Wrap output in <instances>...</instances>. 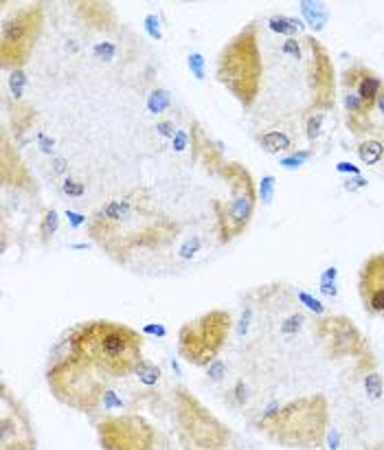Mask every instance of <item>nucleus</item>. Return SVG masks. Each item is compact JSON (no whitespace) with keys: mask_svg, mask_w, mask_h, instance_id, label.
Instances as JSON below:
<instances>
[{"mask_svg":"<svg viewBox=\"0 0 384 450\" xmlns=\"http://www.w3.org/2000/svg\"><path fill=\"white\" fill-rule=\"evenodd\" d=\"M86 227L90 240L119 264H128L139 251L163 249L180 233V224L158 209L141 187L106 200Z\"/></svg>","mask_w":384,"mask_h":450,"instance_id":"obj_1","label":"nucleus"},{"mask_svg":"<svg viewBox=\"0 0 384 450\" xmlns=\"http://www.w3.org/2000/svg\"><path fill=\"white\" fill-rule=\"evenodd\" d=\"M69 345L75 356L86 360L108 378H128L143 360V336L117 321L93 319L77 325Z\"/></svg>","mask_w":384,"mask_h":450,"instance_id":"obj_2","label":"nucleus"},{"mask_svg":"<svg viewBox=\"0 0 384 450\" xmlns=\"http://www.w3.org/2000/svg\"><path fill=\"white\" fill-rule=\"evenodd\" d=\"M257 431L281 448L316 450L329 431V402L325 395H303L290 402H270L255 420Z\"/></svg>","mask_w":384,"mask_h":450,"instance_id":"obj_3","label":"nucleus"},{"mask_svg":"<svg viewBox=\"0 0 384 450\" xmlns=\"http://www.w3.org/2000/svg\"><path fill=\"white\" fill-rule=\"evenodd\" d=\"M218 81L237 99V103L248 110L253 108L261 93L264 60L259 49L257 22L244 25L220 51L215 66Z\"/></svg>","mask_w":384,"mask_h":450,"instance_id":"obj_4","label":"nucleus"},{"mask_svg":"<svg viewBox=\"0 0 384 450\" xmlns=\"http://www.w3.org/2000/svg\"><path fill=\"white\" fill-rule=\"evenodd\" d=\"M51 393L66 407H71L84 415H93L101 409V398L106 393L108 376L88 365L86 360L69 351L47 371Z\"/></svg>","mask_w":384,"mask_h":450,"instance_id":"obj_5","label":"nucleus"},{"mask_svg":"<svg viewBox=\"0 0 384 450\" xmlns=\"http://www.w3.org/2000/svg\"><path fill=\"white\" fill-rule=\"evenodd\" d=\"M224 183L231 189L229 200H215L213 202V215H215V235L220 244H229L244 235V231L251 224L255 209H257V185L242 163L227 161L224 167L218 171Z\"/></svg>","mask_w":384,"mask_h":450,"instance_id":"obj_6","label":"nucleus"},{"mask_svg":"<svg viewBox=\"0 0 384 450\" xmlns=\"http://www.w3.org/2000/svg\"><path fill=\"white\" fill-rule=\"evenodd\" d=\"M174 398L176 431L183 450H227L231 446V429L187 387H178Z\"/></svg>","mask_w":384,"mask_h":450,"instance_id":"obj_7","label":"nucleus"},{"mask_svg":"<svg viewBox=\"0 0 384 450\" xmlns=\"http://www.w3.org/2000/svg\"><path fill=\"white\" fill-rule=\"evenodd\" d=\"M233 317L227 310H211L187 321L178 332V354L196 367H209L227 343Z\"/></svg>","mask_w":384,"mask_h":450,"instance_id":"obj_8","label":"nucleus"},{"mask_svg":"<svg viewBox=\"0 0 384 450\" xmlns=\"http://www.w3.org/2000/svg\"><path fill=\"white\" fill-rule=\"evenodd\" d=\"M42 25L44 13L40 5L22 9L5 22L0 33V62L5 69H25L42 33Z\"/></svg>","mask_w":384,"mask_h":450,"instance_id":"obj_9","label":"nucleus"},{"mask_svg":"<svg viewBox=\"0 0 384 450\" xmlns=\"http://www.w3.org/2000/svg\"><path fill=\"white\" fill-rule=\"evenodd\" d=\"M97 441L103 450H156V426L139 413L108 415L97 424Z\"/></svg>","mask_w":384,"mask_h":450,"instance_id":"obj_10","label":"nucleus"},{"mask_svg":"<svg viewBox=\"0 0 384 450\" xmlns=\"http://www.w3.org/2000/svg\"><path fill=\"white\" fill-rule=\"evenodd\" d=\"M0 450H38L31 415L5 382L0 387Z\"/></svg>","mask_w":384,"mask_h":450,"instance_id":"obj_11","label":"nucleus"},{"mask_svg":"<svg viewBox=\"0 0 384 450\" xmlns=\"http://www.w3.org/2000/svg\"><path fill=\"white\" fill-rule=\"evenodd\" d=\"M316 334H319V339L323 341L327 356L334 360H343V358L365 360L367 356H371L365 334L360 332V327L349 317H343V314L323 317L316 323Z\"/></svg>","mask_w":384,"mask_h":450,"instance_id":"obj_12","label":"nucleus"},{"mask_svg":"<svg viewBox=\"0 0 384 450\" xmlns=\"http://www.w3.org/2000/svg\"><path fill=\"white\" fill-rule=\"evenodd\" d=\"M307 51H310V64H307V84L312 95V108L319 110H332L336 101V75L334 64L327 53V49L316 40L314 35L305 38Z\"/></svg>","mask_w":384,"mask_h":450,"instance_id":"obj_13","label":"nucleus"},{"mask_svg":"<svg viewBox=\"0 0 384 450\" xmlns=\"http://www.w3.org/2000/svg\"><path fill=\"white\" fill-rule=\"evenodd\" d=\"M358 295L369 314L384 319V251L369 255L360 266Z\"/></svg>","mask_w":384,"mask_h":450,"instance_id":"obj_14","label":"nucleus"},{"mask_svg":"<svg viewBox=\"0 0 384 450\" xmlns=\"http://www.w3.org/2000/svg\"><path fill=\"white\" fill-rule=\"evenodd\" d=\"M343 86L354 88L363 103L373 112L380 95L384 93V79L378 77L367 66H349L343 73Z\"/></svg>","mask_w":384,"mask_h":450,"instance_id":"obj_15","label":"nucleus"},{"mask_svg":"<svg viewBox=\"0 0 384 450\" xmlns=\"http://www.w3.org/2000/svg\"><path fill=\"white\" fill-rule=\"evenodd\" d=\"M191 143H193V154H196V159L205 165L207 169L211 171H220L224 167V159H222V154L213 147L211 139L207 137V132L202 130L198 123L193 125L191 130Z\"/></svg>","mask_w":384,"mask_h":450,"instance_id":"obj_16","label":"nucleus"},{"mask_svg":"<svg viewBox=\"0 0 384 450\" xmlns=\"http://www.w3.org/2000/svg\"><path fill=\"white\" fill-rule=\"evenodd\" d=\"M299 9L303 13V20L312 31H323L329 22V11L323 3H312V0H301Z\"/></svg>","mask_w":384,"mask_h":450,"instance_id":"obj_17","label":"nucleus"},{"mask_svg":"<svg viewBox=\"0 0 384 450\" xmlns=\"http://www.w3.org/2000/svg\"><path fill=\"white\" fill-rule=\"evenodd\" d=\"M259 145L268 152V154H283V152H290L292 150V139L290 134L281 132V130H268V132H261L259 134Z\"/></svg>","mask_w":384,"mask_h":450,"instance_id":"obj_18","label":"nucleus"},{"mask_svg":"<svg viewBox=\"0 0 384 450\" xmlns=\"http://www.w3.org/2000/svg\"><path fill=\"white\" fill-rule=\"evenodd\" d=\"M356 154H358L360 163L373 167L384 159V143L380 139H365V141L358 143Z\"/></svg>","mask_w":384,"mask_h":450,"instance_id":"obj_19","label":"nucleus"},{"mask_svg":"<svg viewBox=\"0 0 384 450\" xmlns=\"http://www.w3.org/2000/svg\"><path fill=\"white\" fill-rule=\"evenodd\" d=\"M268 27H270V31H275L279 35H286V40H288V38H295V33H299L303 29V22L297 20V18L275 13V16L268 18Z\"/></svg>","mask_w":384,"mask_h":450,"instance_id":"obj_20","label":"nucleus"},{"mask_svg":"<svg viewBox=\"0 0 384 450\" xmlns=\"http://www.w3.org/2000/svg\"><path fill=\"white\" fill-rule=\"evenodd\" d=\"M60 224H62V218L55 209H44L42 211V218H40V224H38V235L42 242H49L55 237V233L60 231Z\"/></svg>","mask_w":384,"mask_h":450,"instance_id":"obj_21","label":"nucleus"},{"mask_svg":"<svg viewBox=\"0 0 384 450\" xmlns=\"http://www.w3.org/2000/svg\"><path fill=\"white\" fill-rule=\"evenodd\" d=\"M134 376L139 378V382L141 385H145V387H156L158 382H161V378H163V371H161V367L158 365H154L152 360H141V363L137 365V369H134Z\"/></svg>","mask_w":384,"mask_h":450,"instance_id":"obj_22","label":"nucleus"},{"mask_svg":"<svg viewBox=\"0 0 384 450\" xmlns=\"http://www.w3.org/2000/svg\"><path fill=\"white\" fill-rule=\"evenodd\" d=\"M363 389H365L369 400H373V402L382 400V395H384V380H382V376H380V371L375 367L367 369L363 373Z\"/></svg>","mask_w":384,"mask_h":450,"instance_id":"obj_23","label":"nucleus"},{"mask_svg":"<svg viewBox=\"0 0 384 450\" xmlns=\"http://www.w3.org/2000/svg\"><path fill=\"white\" fill-rule=\"evenodd\" d=\"M325 110L319 108H310L307 112V119H305V137L310 141H316L323 134V125H325Z\"/></svg>","mask_w":384,"mask_h":450,"instance_id":"obj_24","label":"nucleus"},{"mask_svg":"<svg viewBox=\"0 0 384 450\" xmlns=\"http://www.w3.org/2000/svg\"><path fill=\"white\" fill-rule=\"evenodd\" d=\"M171 108V95H169V90L165 88H156L149 93L147 97V110L152 112V115H165V112Z\"/></svg>","mask_w":384,"mask_h":450,"instance_id":"obj_25","label":"nucleus"},{"mask_svg":"<svg viewBox=\"0 0 384 450\" xmlns=\"http://www.w3.org/2000/svg\"><path fill=\"white\" fill-rule=\"evenodd\" d=\"M312 150H301V152H290L288 156H281L279 159V165L281 167H286L288 171H297V169H301L310 159H312Z\"/></svg>","mask_w":384,"mask_h":450,"instance_id":"obj_26","label":"nucleus"},{"mask_svg":"<svg viewBox=\"0 0 384 450\" xmlns=\"http://www.w3.org/2000/svg\"><path fill=\"white\" fill-rule=\"evenodd\" d=\"M9 90L16 101H20L22 97H25V90H27V84H29V77L25 73V69H16L9 73Z\"/></svg>","mask_w":384,"mask_h":450,"instance_id":"obj_27","label":"nucleus"},{"mask_svg":"<svg viewBox=\"0 0 384 450\" xmlns=\"http://www.w3.org/2000/svg\"><path fill=\"white\" fill-rule=\"evenodd\" d=\"M303 323H305V317H303L301 312H297V310L290 312L288 317H283L281 323H279V334H283V336H295V334L301 332Z\"/></svg>","mask_w":384,"mask_h":450,"instance_id":"obj_28","label":"nucleus"},{"mask_svg":"<svg viewBox=\"0 0 384 450\" xmlns=\"http://www.w3.org/2000/svg\"><path fill=\"white\" fill-rule=\"evenodd\" d=\"M202 246H205L202 237H189V240H185L183 244L178 246V259H183V261L196 259L202 253Z\"/></svg>","mask_w":384,"mask_h":450,"instance_id":"obj_29","label":"nucleus"},{"mask_svg":"<svg viewBox=\"0 0 384 450\" xmlns=\"http://www.w3.org/2000/svg\"><path fill=\"white\" fill-rule=\"evenodd\" d=\"M275 191H277V178L275 176H264L257 185V196L261 200V205H273L275 200Z\"/></svg>","mask_w":384,"mask_h":450,"instance_id":"obj_30","label":"nucleus"},{"mask_svg":"<svg viewBox=\"0 0 384 450\" xmlns=\"http://www.w3.org/2000/svg\"><path fill=\"white\" fill-rule=\"evenodd\" d=\"M297 299L301 301V305L305 308V310H310L312 314H316V317H325V312H327V308H325V303L323 301H319L314 295H310V292H305V290H297Z\"/></svg>","mask_w":384,"mask_h":450,"instance_id":"obj_31","label":"nucleus"},{"mask_svg":"<svg viewBox=\"0 0 384 450\" xmlns=\"http://www.w3.org/2000/svg\"><path fill=\"white\" fill-rule=\"evenodd\" d=\"M62 193L69 196V198H81L86 193V185L81 183L79 178H73V176H66L64 183H62Z\"/></svg>","mask_w":384,"mask_h":450,"instance_id":"obj_32","label":"nucleus"},{"mask_svg":"<svg viewBox=\"0 0 384 450\" xmlns=\"http://www.w3.org/2000/svg\"><path fill=\"white\" fill-rule=\"evenodd\" d=\"M101 409H103L106 413L121 411V409H123V400L119 398V393H117L115 389H112V387H108L106 393H103V398H101Z\"/></svg>","mask_w":384,"mask_h":450,"instance_id":"obj_33","label":"nucleus"},{"mask_svg":"<svg viewBox=\"0 0 384 450\" xmlns=\"http://www.w3.org/2000/svg\"><path fill=\"white\" fill-rule=\"evenodd\" d=\"M187 64H189L191 75H193L198 81H205V77H207V73H205V55L198 53V51H196V53H189Z\"/></svg>","mask_w":384,"mask_h":450,"instance_id":"obj_34","label":"nucleus"},{"mask_svg":"<svg viewBox=\"0 0 384 450\" xmlns=\"http://www.w3.org/2000/svg\"><path fill=\"white\" fill-rule=\"evenodd\" d=\"M143 27H145V31H147V35H149L152 40H161V38H163L161 18H158L156 13H147V16H145Z\"/></svg>","mask_w":384,"mask_h":450,"instance_id":"obj_35","label":"nucleus"},{"mask_svg":"<svg viewBox=\"0 0 384 450\" xmlns=\"http://www.w3.org/2000/svg\"><path fill=\"white\" fill-rule=\"evenodd\" d=\"M207 378L211 382H222L224 378H227V363H224V360H220V358H215L213 363L207 367Z\"/></svg>","mask_w":384,"mask_h":450,"instance_id":"obj_36","label":"nucleus"},{"mask_svg":"<svg viewBox=\"0 0 384 450\" xmlns=\"http://www.w3.org/2000/svg\"><path fill=\"white\" fill-rule=\"evenodd\" d=\"M95 57L103 60V62H112L117 57V44L112 42H99L95 44Z\"/></svg>","mask_w":384,"mask_h":450,"instance_id":"obj_37","label":"nucleus"},{"mask_svg":"<svg viewBox=\"0 0 384 450\" xmlns=\"http://www.w3.org/2000/svg\"><path fill=\"white\" fill-rule=\"evenodd\" d=\"M189 145H191V134L187 130H178L174 134V139H171V150L178 152V154H183V152H187Z\"/></svg>","mask_w":384,"mask_h":450,"instance_id":"obj_38","label":"nucleus"},{"mask_svg":"<svg viewBox=\"0 0 384 450\" xmlns=\"http://www.w3.org/2000/svg\"><path fill=\"white\" fill-rule=\"evenodd\" d=\"M253 319H255V310L251 305H246L242 310V317H239V323H237V336L248 334V330H251V325H253Z\"/></svg>","mask_w":384,"mask_h":450,"instance_id":"obj_39","label":"nucleus"},{"mask_svg":"<svg viewBox=\"0 0 384 450\" xmlns=\"http://www.w3.org/2000/svg\"><path fill=\"white\" fill-rule=\"evenodd\" d=\"M281 51H283L286 55H290V57H295V60H301V57H303V53H301V42H299L297 38H288V40L283 42Z\"/></svg>","mask_w":384,"mask_h":450,"instance_id":"obj_40","label":"nucleus"},{"mask_svg":"<svg viewBox=\"0 0 384 450\" xmlns=\"http://www.w3.org/2000/svg\"><path fill=\"white\" fill-rule=\"evenodd\" d=\"M141 332L145 336H154V339H165L167 336V327L163 323H147V325L141 327Z\"/></svg>","mask_w":384,"mask_h":450,"instance_id":"obj_41","label":"nucleus"},{"mask_svg":"<svg viewBox=\"0 0 384 450\" xmlns=\"http://www.w3.org/2000/svg\"><path fill=\"white\" fill-rule=\"evenodd\" d=\"M156 132L161 134L163 139H174V134H176L178 130H176L174 121H169V119H161V121H156Z\"/></svg>","mask_w":384,"mask_h":450,"instance_id":"obj_42","label":"nucleus"},{"mask_svg":"<svg viewBox=\"0 0 384 450\" xmlns=\"http://www.w3.org/2000/svg\"><path fill=\"white\" fill-rule=\"evenodd\" d=\"M66 220L71 222V227H73V229H79V227H84V224H88L86 215H84V213H79V211H73V209L66 211Z\"/></svg>","mask_w":384,"mask_h":450,"instance_id":"obj_43","label":"nucleus"},{"mask_svg":"<svg viewBox=\"0 0 384 450\" xmlns=\"http://www.w3.org/2000/svg\"><path fill=\"white\" fill-rule=\"evenodd\" d=\"M338 283V268L336 266H329L323 270V275H321V286H334Z\"/></svg>","mask_w":384,"mask_h":450,"instance_id":"obj_44","label":"nucleus"},{"mask_svg":"<svg viewBox=\"0 0 384 450\" xmlns=\"http://www.w3.org/2000/svg\"><path fill=\"white\" fill-rule=\"evenodd\" d=\"M363 187H367V178H363V176H349V180L345 183L347 191H360Z\"/></svg>","mask_w":384,"mask_h":450,"instance_id":"obj_45","label":"nucleus"},{"mask_svg":"<svg viewBox=\"0 0 384 450\" xmlns=\"http://www.w3.org/2000/svg\"><path fill=\"white\" fill-rule=\"evenodd\" d=\"M38 147H40V152H44V154H53L55 143H53L51 137H47V134H38Z\"/></svg>","mask_w":384,"mask_h":450,"instance_id":"obj_46","label":"nucleus"},{"mask_svg":"<svg viewBox=\"0 0 384 450\" xmlns=\"http://www.w3.org/2000/svg\"><path fill=\"white\" fill-rule=\"evenodd\" d=\"M325 441H327V448L329 450H338V448H341V433H338L336 429H329Z\"/></svg>","mask_w":384,"mask_h":450,"instance_id":"obj_47","label":"nucleus"},{"mask_svg":"<svg viewBox=\"0 0 384 450\" xmlns=\"http://www.w3.org/2000/svg\"><path fill=\"white\" fill-rule=\"evenodd\" d=\"M336 171H341V174H349V176H360V169H358L354 163H345V161L336 163Z\"/></svg>","mask_w":384,"mask_h":450,"instance_id":"obj_48","label":"nucleus"},{"mask_svg":"<svg viewBox=\"0 0 384 450\" xmlns=\"http://www.w3.org/2000/svg\"><path fill=\"white\" fill-rule=\"evenodd\" d=\"M233 395L237 400V404H244L248 398H246V385H244V380H237L235 382V387H233Z\"/></svg>","mask_w":384,"mask_h":450,"instance_id":"obj_49","label":"nucleus"},{"mask_svg":"<svg viewBox=\"0 0 384 450\" xmlns=\"http://www.w3.org/2000/svg\"><path fill=\"white\" fill-rule=\"evenodd\" d=\"M53 174H64L66 169H69V161L62 159V156H57V159H53Z\"/></svg>","mask_w":384,"mask_h":450,"instance_id":"obj_50","label":"nucleus"},{"mask_svg":"<svg viewBox=\"0 0 384 450\" xmlns=\"http://www.w3.org/2000/svg\"><path fill=\"white\" fill-rule=\"evenodd\" d=\"M319 292L323 297H338V283H334V286H319Z\"/></svg>","mask_w":384,"mask_h":450,"instance_id":"obj_51","label":"nucleus"},{"mask_svg":"<svg viewBox=\"0 0 384 450\" xmlns=\"http://www.w3.org/2000/svg\"><path fill=\"white\" fill-rule=\"evenodd\" d=\"M375 108H380V112L384 115V93L380 95V99H378V103H375Z\"/></svg>","mask_w":384,"mask_h":450,"instance_id":"obj_52","label":"nucleus"},{"mask_svg":"<svg viewBox=\"0 0 384 450\" xmlns=\"http://www.w3.org/2000/svg\"><path fill=\"white\" fill-rule=\"evenodd\" d=\"M171 369H174L178 376H183V371H180V367H178V363H176V360H171Z\"/></svg>","mask_w":384,"mask_h":450,"instance_id":"obj_53","label":"nucleus"},{"mask_svg":"<svg viewBox=\"0 0 384 450\" xmlns=\"http://www.w3.org/2000/svg\"><path fill=\"white\" fill-rule=\"evenodd\" d=\"M367 450H384L382 446H371V448H367Z\"/></svg>","mask_w":384,"mask_h":450,"instance_id":"obj_54","label":"nucleus"}]
</instances>
